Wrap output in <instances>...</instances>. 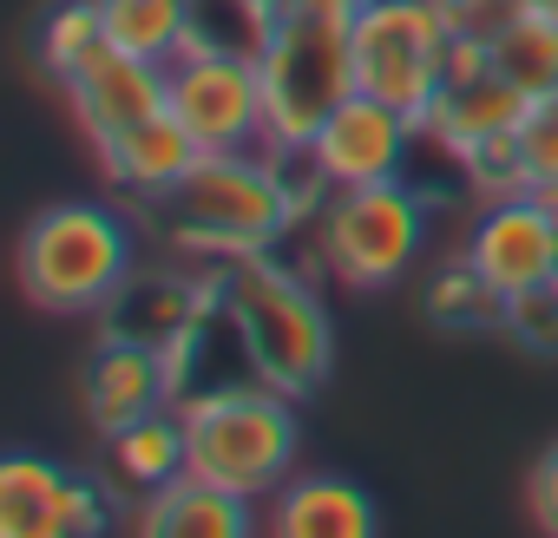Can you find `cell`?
Here are the masks:
<instances>
[{
    "mask_svg": "<svg viewBox=\"0 0 558 538\" xmlns=\"http://www.w3.org/2000/svg\"><path fill=\"white\" fill-rule=\"evenodd\" d=\"M355 8L362 0H276L256 40L269 151H303L316 125L355 93Z\"/></svg>",
    "mask_w": 558,
    "mask_h": 538,
    "instance_id": "6da1fadb",
    "label": "cell"
},
{
    "mask_svg": "<svg viewBox=\"0 0 558 538\" xmlns=\"http://www.w3.org/2000/svg\"><path fill=\"white\" fill-rule=\"evenodd\" d=\"M217 296H223V322H230L256 381L283 388L290 401H303L310 388L329 381V362H336L329 309L290 262H276L269 249L230 256Z\"/></svg>",
    "mask_w": 558,
    "mask_h": 538,
    "instance_id": "7a4b0ae2",
    "label": "cell"
},
{
    "mask_svg": "<svg viewBox=\"0 0 558 538\" xmlns=\"http://www.w3.org/2000/svg\"><path fill=\"white\" fill-rule=\"evenodd\" d=\"M184 414V473L263 499L290 479L303 427H296V401L269 381H230V388H204V394H178Z\"/></svg>",
    "mask_w": 558,
    "mask_h": 538,
    "instance_id": "3957f363",
    "label": "cell"
},
{
    "mask_svg": "<svg viewBox=\"0 0 558 538\" xmlns=\"http://www.w3.org/2000/svg\"><path fill=\"white\" fill-rule=\"evenodd\" d=\"M171 230L184 249H223V256H250L269 249L303 210L290 191V164L283 151L256 158V151H204L171 191Z\"/></svg>",
    "mask_w": 558,
    "mask_h": 538,
    "instance_id": "277c9868",
    "label": "cell"
},
{
    "mask_svg": "<svg viewBox=\"0 0 558 538\" xmlns=\"http://www.w3.org/2000/svg\"><path fill=\"white\" fill-rule=\"evenodd\" d=\"M14 269L34 309L86 316L119 303V290L132 283V230L106 204H53L27 223Z\"/></svg>",
    "mask_w": 558,
    "mask_h": 538,
    "instance_id": "5b68a950",
    "label": "cell"
},
{
    "mask_svg": "<svg viewBox=\"0 0 558 538\" xmlns=\"http://www.w3.org/2000/svg\"><path fill=\"white\" fill-rule=\"evenodd\" d=\"M453 14L447 0H362L355 8V93L427 125L447 93Z\"/></svg>",
    "mask_w": 558,
    "mask_h": 538,
    "instance_id": "8992f818",
    "label": "cell"
},
{
    "mask_svg": "<svg viewBox=\"0 0 558 538\" xmlns=\"http://www.w3.org/2000/svg\"><path fill=\"white\" fill-rule=\"evenodd\" d=\"M421 236H427V204L401 178L349 184L323 197L316 243H323L329 277L349 290H388L395 277H408V262L421 256Z\"/></svg>",
    "mask_w": 558,
    "mask_h": 538,
    "instance_id": "52a82bcc",
    "label": "cell"
},
{
    "mask_svg": "<svg viewBox=\"0 0 558 538\" xmlns=\"http://www.w3.org/2000/svg\"><path fill=\"white\" fill-rule=\"evenodd\" d=\"M165 106L204 151H256L263 145V66L256 47L191 40L165 66Z\"/></svg>",
    "mask_w": 558,
    "mask_h": 538,
    "instance_id": "ba28073f",
    "label": "cell"
},
{
    "mask_svg": "<svg viewBox=\"0 0 558 538\" xmlns=\"http://www.w3.org/2000/svg\"><path fill=\"white\" fill-rule=\"evenodd\" d=\"M466 262L480 269V283L499 296V309H506L512 296L551 290V277H558V223H551V210H545L532 191L493 197V204L480 210V223H473Z\"/></svg>",
    "mask_w": 558,
    "mask_h": 538,
    "instance_id": "9c48e42d",
    "label": "cell"
},
{
    "mask_svg": "<svg viewBox=\"0 0 558 538\" xmlns=\"http://www.w3.org/2000/svg\"><path fill=\"white\" fill-rule=\"evenodd\" d=\"M414 132H421V125H414L408 112H395V106H381V99H368V93H349V99L316 125V138L303 145V158H310L316 184H329V191L388 184V178H401Z\"/></svg>",
    "mask_w": 558,
    "mask_h": 538,
    "instance_id": "30bf717a",
    "label": "cell"
},
{
    "mask_svg": "<svg viewBox=\"0 0 558 538\" xmlns=\"http://www.w3.org/2000/svg\"><path fill=\"white\" fill-rule=\"evenodd\" d=\"M106 531L99 486L73 479L40 453L0 460V538H93Z\"/></svg>",
    "mask_w": 558,
    "mask_h": 538,
    "instance_id": "8fae6325",
    "label": "cell"
},
{
    "mask_svg": "<svg viewBox=\"0 0 558 538\" xmlns=\"http://www.w3.org/2000/svg\"><path fill=\"white\" fill-rule=\"evenodd\" d=\"M66 106L73 119L86 125L93 145H106L112 132L165 112V66L158 60H138V53H119L112 40L66 80Z\"/></svg>",
    "mask_w": 558,
    "mask_h": 538,
    "instance_id": "7c38bea8",
    "label": "cell"
},
{
    "mask_svg": "<svg viewBox=\"0 0 558 538\" xmlns=\"http://www.w3.org/2000/svg\"><path fill=\"white\" fill-rule=\"evenodd\" d=\"M178 401V381H171V362H165V349H145V342H106L99 355H93V368H86V420L112 440L119 427H132V420H145V414H158V407H171Z\"/></svg>",
    "mask_w": 558,
    "mask_h": 538,
    "instance_id": "4fadbf2b",
    "label": "cell"
},
{
    "mask_svg": "<svg viewBox=\"0 0 558 538\" xmlns=\"http://www.w3.org/2000/svg\"><path fill=\"white\" fill-rule=\"evenodd\" d=\"M263 531H276V538H375L381 512L355 479L316 473V479L276 486V505L263 512Z\"/></svg>",
    "mask_w": 558,
    "mask_h": 538,
    "instance_id": "5bb4252c",
    "label": "cell"
},
{
    "mask_svg": "<svg viewBox=\"0 0 558 538\" xmlns=\"http://www.w3.org/2000/svg\"><path fill=\"white\" fill-rule=\"evenodd\" d=\"M197 158H204V145L184 132V119H178L171 106L151 112V119H138V125H125V132H112V138L99 145L106 178L125 184V191H145V197H165Z\"/></svg>",
    "mask_w": 558,
    "mask_h": 538,
    "instance_id": "9a60e30c",
    "label": "cell"
},
{
    "mask_svg": "<svg viewBox=\"0 0 558 538\" xmlns=\"http://www.w3.org/2000/svg\"><path fill=\"white\" fill-rule=\"evenodd\" d=\"M132 531H158V538H250L256 512L243 492H223L197 473H178L171 486L145 492V505L132 512Z\"/></svg>",
    "mask_w": 558,
    "mask_h": 538,
    "instance_id": "2e32d148",
    "label": "cell"
},
{
    "mask_svg": "<svg viewBox=\"0 0 558 538\" xmlns=\"http://www.w3.org/2000/svg\"><path fill=\"white\" fill-rule=\"evenodd\" d=\"M525 93L512 86V80H499V73H480V80H466V86H447L440 99H434V112H427V138L447 151V158H460L466 145H480V138H493V132H512L519 119H525Z\"/></svg>",
    "mask_w": 558,
    "mask_h": 538,
    "instance_id": "e0dca14e",
    "label": "cell"
},
{
    "mask_svg": "<svg viewBox=\"0 0 558 538\" xmlns=\"http://www.w3.org/2000/svg\"><path fill=\"white\" fill-rule=\"evenodd\" d=\"M99 21L119 53L171 66L197 40V0H99Z\"/></svg>",
    "mask_w": 558,
    "mask_h": 538,
    "instance_id": "ac0fdd59",
    "label": "cell"
},
{
    "mask_svg": "<svg viewBox=\"0 0 558 538\" xmlns=\"http://www.w3.org/2000/svg\"><path fill=\"white\" fill-rule=\"evenodd\" d=\"M184 453H191V447H184V414H178V401L112 433V473H119L132 492L171 486V479L184 473Z\"/></svg>",
    "mask_w": 558,
    "mask_h": 538,
    "instance_id": "d6986e66",
    "label": "cell"
},
{
    "mask_svg": "<svg viewBox=\"0 0 558 538\" xmlns=\"http://www.w3.org/2000/svg\"><path fill=\"white\" fill-rule=\"evenodd\" d=\"M493 73L512 80L525 99L558 93V27L538 14H519L512 27H499L493 34Z\"/></svg>",
    "mask_w": 558,
    "mask_h": 538,
    "instance_id": "ffe728a7",
    "label": "cell"
},
{
    "mask_svg": "<svg viewBox=\"0 0 558 538\" xmlns=\"http://www.w3.org/2000/svg\"><path fill=\"white\" fill-rule=\"evenodd\" d=\"M106 47V21H99V0H66L40 21V40H34V60L40 73H53L60 86Z\"/></svg>",
    "mask_w": 558,
    "mask_h": 538,
    "instance_id": "44dd1931",
    "label": "cell"
},
{
    "mask_svg": "<svg viewBox=\"0 0 558 538\" xmlns=\"http://www.w3.org/2000/svg\"><path fill=\"white\" fill-rule=\"evenodd\" d=\"M460 171H466V184L493 204V197H512V191H525V151H519V125L512 132H493V138H480V145H466L460 151Z\"/></svg>",
    "mask_w": 558,
    "mask_h": 538,
    "instance_id": "7402d4cb",
    "label": "cell"
},
{
    "mask_svg": "<svg viewBox=\"0 0 558 538\" xmlns=\"http://www.w3.org/2000/svg\"><path fill=\"white\" fill-rule=\"evenodd\" d=\"M427 309H434V322H486V316H499V296L480 283V269L460 256V262H447L440 277H434V290H427Z\"/></svg>",
    "mask_w": 558,
    "mask_h": 538,
    "instance_id": "603a6c76",
    "label": "cell"
},
{
    "mask_svg": "<svg viewBox=\"0 0 558 538\" xmlns=\"http://www.w3.org/2000/svg\"><path fill=\"white\" fill-rule=\"evenodd\" d=\"M519 151H525V191L532 184H558V93H545V99L525 106Z\"/></svg>",
    "mask_w": 558,
    "mask_h": 538,
    "instance_id": "cb8c5ba5",
    "label": "cell"
},
{
    "mask_svg": "<svg viewBox=\"0 0 558 538\" xmlns=\"http://www.w3.org/2000/svg\"><path fill=\"white\" fill-rule=\"evenodd\" d=\"M525 505H532V525L558 538V447L532 466V479H525Z\"/></svg>",
    "mask_w": 558,
    "mask_h": 538,
    "instance_id": "d4e9b609",
    "label": "cell"
},
{
    "mask_svg": "<svg viewBox=\"0 0 558 538\" xmlns=\"http://www.w3.org/2000/svg\"><path fill=\"white\" fill-rule=\"evenodd\" d=\"M532 197H538V204L551 210V223H558V184H532Z\"/></svg>",
    "mask_w": 558,
    "mask_h": 538,
    "instance_id": "484cf974",
    "label": "cell"
},
{
    "mask_svg": "<svg viewBox=\"0 0 558 538\" xmlns=\"http://www.w3.org/2000/svg\"><path fill=\"white\" fill-rule=\"evenodd\" d=\"M525 14H538V21H551V27H558V0H525Z\"/></svg>",
    "mask_w": 558,
    "mask_h": 538,
    "instance_id": "4316f807",
    "label": "cell"
},
{
    "mask_svg": "<svg viewBox=\"0 0 558 538\" xmlns=\"http://www.w3.org/2000/svg\"><path fill=\"white\" fill-rule=\"evenodd\" d=\"M551 296H558V277H551Z\"/></svg>",
    "mask_w": 558,
    "mask_h": 538,
    "instance_id": "83f0119b",
    "label": "cell"
}]
</instances>
